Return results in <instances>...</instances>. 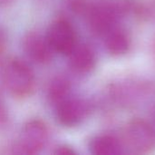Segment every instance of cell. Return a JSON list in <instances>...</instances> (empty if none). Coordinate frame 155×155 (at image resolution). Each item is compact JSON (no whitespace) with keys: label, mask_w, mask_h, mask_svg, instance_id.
<instances>
[{"label":"cell","mask_w":155,"mask_h":155,"mask_svg":"<svg viewBox=\"0 0 155 155\" xmlns=\"http://www.w3.org/2000/svg\"><path fill=\"white\" fill-rule=\"evenodd\" d=\"M86 113V105L80 100L66 98L56 104V119L64 126L77 125L84 120Z\"/></svg>","instance_id":"4"},{"label":"cell","mask_w":155,"mask_h":155,"mask_svg":"<svg viewBox=\"0 0 155 155\" xmlns=\"http://www.w3.org/2000/svg\"><path fill=\"white\" fill-rule=\"evenodd\" d=\"M45 37L53 51L63 54H69L76 45L74 27L66 20L54 22L50 25Z\"/></svg>","instance_id":"2"},{"label":"cell","mask_w":155,"mask_h":155,"mask_svg":"<svg viewBox=\"0 0 155 155\" xmlns=\"http://www.w3.org/2000/svg\"><path fill=\"white\" fill-rule=\"evenodd\" d=\"M55 153L62 155H72L74 153V152L71 148H69L67 146H61V147L57 148Z\"/></svg>","instance_id":"12"},{"label":"cell","mask_w":155,"mask_h":155,"mask_svg":"<svg viewBox=\"0 0 155 155\" xmlns=\"http://www.w3.org/2000/svg\"><path fill=\"white\" fill-rule=\"evenodd\" d=\"M90 150L95 155H117L121 153V145L115 138L104 135L96 137L91 142Z\"/></svg>","instance_id":"8"},{"label":"cell","mask_w":155,"mask_h":155,"mask_svg":"<svg viewBox=\"0 0 155 155\" xmlns=\"http://www.w3.org/2000/svg\"><path fill=\"white\" fill-rule=\"evenodd\" d=\"M5 84L9 92L19 97L30 94L35 85V77L30 67L20 60L11 61L5 69Z\"/></svg>","instance_id":"1"},{"label":"cell","mask_w":155,"mask_h":155,"mask_svg":"<svg viewBox=\"0 0 155 155\" xmlns=\"http://www.w3.org/2000/svg\"><path fill=\"white\" fill-rule=\"evenodd\" d=\"M47 141V129L45 125L37 120L28 122L22 132L21 141L18 145L20 153L34 154L38 153L45 145Z\"/></svg>","instance_id":"3"},{"label":"cell","mask_w":155,"mask_h":155,"mask_svg":"<svg viewBox=\"0 0 155 155\" xmlns=\"http://www.w3.org/2000/svg\"><path fill=\"white\" fill-rule=\"evenodd\" d=\"M112 20V14L106 7H96L92 11L90 15L91 25L98 33L106 31L110 27Z\"/></svg>","instance_id":"10"},{"label":"cell","mask_w":155,"mask_h":155,"mask_svg":"<svg viewBox=\"0 0 155 155\" xmlns=\"http://www.w3.org/2000/svg\"><path fill=\"white\" fill-rule=\"evenodd\" d=\"M69 84L65 80L62 78H57L54 80L51 84L48 91V96L51 102L57 104L66 99L69 93Z\"/></svg>","instance_id":"11"},{"label":"cell","mask_w":155,"mask_h":155,"mask_svg":"<svg viewBox=\"0 0 155 155\" xmlns=\"http://www.w3.org/2000/svg\"><path fill=\"white\" fill-rule=\"evenodd\" d=\"M24 48L28 56L37 63H47L52 59L53 49L46 37L30 33L24 39Z\"/></svg>","instance_id":"6"},{"label":"cell","mask_w":155,"mask_h":155,"mask_svg":"<svg viewBox=\"0 0 155 155\" xmlns=\"http://www.w3.org/2000/svg\"><path fill=\"white\" fill-rule=\"evenodd\" d=\"M71 66L79 73L89 72L94 65V54L92 49L85 45H75L68 54Z\"/></svg>","instance_id":"7"},{"label":"cell","mask_w":155,"mask_h":155,"mask_svg":"<svg viewBox=\"0 0 155 155\" xmlns=\"http://www.w3.org/2000/svg\"><path fill=\"white\" fill-rule=\"evenodd\" d=\"M130 42L126 34L121 30H113L107 35L106 47L114 55L124 54L129 49Z\"/></svg>","instance_id":"9"},{"label":"cell","mask_w":155,"mask_h":155,"mask_svg":"<svg viewBox=\"0 0 155 155\" xmlns=\"http://www.w3.org/2000/svg\"><path fill=\"white\" fill-rule=\"evenodd\" d=\"M126 139L132 149L143 152L153 145V133L143 122H134L129 125L126 132Z\"/></svg>","instance_id":"5"}]
</instances>
